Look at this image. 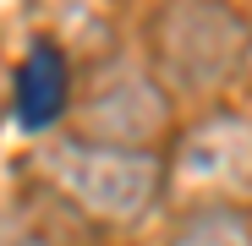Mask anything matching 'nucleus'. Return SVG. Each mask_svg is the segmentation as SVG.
Wrapping results in <instances>:
<instances>
[{"label": "nucleus", "mask_w": 252, "mask_h": 246, "mask_svg": "<svg viewBox=\"0 0 252 246\" xmlns=\"http://www.w3.org/2000/svg\"><path fill=\"white\" fill-rule=\"evenodd\" d=\"M164 246H252V214L230 202H203L170 230Z\"/></svg>", "instance_id": "nucleus-6"}, {"label": "nucleus", "mask_w": 252, "mask_h": 246, "mask_svg": "<svg viewBox=\"0 0 252 246\" xmlns=\"http://www.w3.org/2000/svg\"><path fill=\"white\" fill-rule=\"evenodd\" d=\"M17 120L28 132H50L71 104V66L55 44H33L17 66Z\"/></svg>", "instance_id": "nucleus-5"}, {"label": "nucleus", "mask_w": 252, "mask_h": 246, "mask_svg": "<svg viewBox=\"0 0 252 246\" xmlns=\"http://www.w3.org/2000/svg\"><path fill=\"white\" fill-rule=\"evenodd\" d=\"M252 22L230 0H159L143 22V55L170 99H214L241 77Z\"/></svg>", "instance_id": "nucleus-2"}, {"label": "nucleus", "mask_w": 252, "mask_h": 246, "mask_svg": "<svg viewBox=\"0 0 252 246\" xmlns=\"http://www.w3.org/2000/svg\"><path fill=\"white\" fill-rule=\"evenodd\" d=\"M187 191L197 202H252V115L214 109L197 126H187L164 159V191Z\"/></svg>", "instance_id": "nucleus-4"}, {"label": "nucleus", "mask_w": 252, "mask_h": 246, "mask_svg": "<svg viewBox=\"0 0 252 246\" xmlns=\"http://www.w3.org/2000/svg\"><path fill=\"white\" fill-rule=\"evenodd\" d=\"M33 170L71 214L104 230L143 224L164 197V153L154 148H115L61 132L33 148Z\"/></svg>", "instance_id": "nucleus-1"}, {"label": "nucleus", "mask_w": 252, "mask_h": 246, "mask_svg": "<svg viewBox=\"0 0 252 246\" xmlns=\"http://www.w3.org/2000/svg\"><path fill=\"white\" fill-rule=\"evenodd\" d=\"M0 246H55V241H44L28 224H0Z\"/></svg>", "instance_id": "nucleus-7"}, {"label": "nucleus", "mask_w": 252, "mask_h": 246, "mask_svg": "<svg viewBox=\"0 0 252 246\" xmlns=\"http://www.w3.org/2000/svg\"><path fill=\"white\" fill-rule=\"evenodd\" d=\"M170 93L154 82L148 66L110 60L88 77V88H71V137L88 142H115V148H154L170 137Z\"/></svg>", "instance_id": "nucleus-3"}, {"label": "nucleus", "mask_w": 252, "mask_h": 246, "mask_svg": "<svg viewBox=\"0 0 252 246\" xmlns=\"http://www.w3.org/2000/svg\"><path fill=\"white\" fill-rule=\"evenodd\" d=\"M241 77L252 82V38H247V55H241Z\"/></svg>", "instance_id": "nucleus-8"}]
</instances>
